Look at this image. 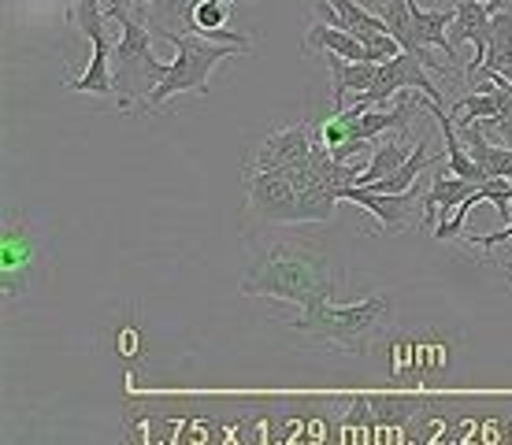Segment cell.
<instances>
[{
  "instance_id": "4",
  "label": "cell",
  "mask_w": 512,
  "mask_h": 445,
  "mask_svg": "<svg viewBox=\"0 0 512 445\" xmlns=\"http://www.w3.org/2000/svg\"><path fill=\"white\" fill-rule=\"evenodd\" d=\"M164 41L175 45V60L167 64V75L160 78V86L149 93L145 108H160L164 101L179 97V93H212V71L231 56H242V45H223V41H208L197 30H164Z\"/></svg>"
},
{
  "instance_id": "13",
  "label": "cell",
  "mask_w": 512,
  "mask_h": 445,
  "mask_svg": "<svg viewBox=\"0 0 512 445\" xmlns=\"http://www.w3.org/2000/svg\"><path fill=\"white\" fill-rule=\"evenodd\" d=\"M449 23H453V8H420V0H412V34H416V41H420L423 49H442L449 56V64L461 67V56L453 52V45H449Z\"/></svg>"
},
{
  "instance_id": "16",
  "label": "cell",
  "mask_w": 512,
  "mask_h": 445,
  "mask_svg": "<svg viewBox=\"0 0 512 445\" xmlns=\"http://www.w3.org/2000/svg\"><path fill=\"white\" fill-rule=\"evenodd\" d=\"M412 153H416V149H412L409 141H401V138L386 141V145H375V149H372V160H368V167L360 171V182H357V186H375L379 178H390L397 171V167L409 160Z\"/></svg>"
},
{
  "instance_id": "2",
  "label": "cell",
  "mask_w": 512,
  "mask_h": 445,
  "mask_svg": "<svg viewBox=\"0 0 512 445\" xmlns=\"http://www.w3.org/2000/svg\"><path fill=\"white\" fill-rule=\"evenodd\" d=\"M394 316V297L390 293H372L357 305H334L323 301L316 308H301L297 319H286V327L305 338H316L320 345H331L338 353L368 356L375 338L386 331Z\"/></svg>"
},
{
  "instance_id": "17",
  "label": "cell",
  "mask_w": 512,
  "mask_h": 445,
  "mask_svg": "<svg viewBox=\"0 0 512 445\" xmlns=\"http://www.w3.org/2000/svg\"><path fill=\"white\" fill-rule=\"evenodd\" d=\"M301 197V204H297V216H301V223H331L334 219V208H338V193L331 190V186H308V190L297 193Z\"/></svg>"
},
{
  "instance_id": "19",
  "label": "cell",
  "mask_w": 512,
  "mask_h": 445,
  "mask_svg": "<svg viewBox=\"0 0 512 445\" xmlns=\"http://www.w3.org/2000/svg\"><path fill=\"white\" fill-rule=\"evenodd\" d=\"M475 127L483 130V134H490V138H498L501 145H509V149H512V108H505V112L494 115V119H479Z\"/></svg>"
},
{
  "instance_id": "14",
  "label": "cell",
  "mask_w": 512,
  "mask_h": 445,
  "mask_svg": "<svg viewBox=\"0 0 512 445\" xmlns=\"http://www.w3.org/2000/svg\"><path fill=\"white\" fill-rule=\"evenodd\" d=\"M305 52H327V56H346V60H368V49L357 34H349L342 26H331L316 19L305 34Z\"/></svg>"
},
{
  "instance_id": "3",
  "label": "cell",
  "mask_w": 512,
  "mask_h": 445,
  "mask_svg": "<svg viewBox=\"0 0 512 445\" xmlns=\"http://www.w3.org/2000/svg\"><path fill=\"white\" fill-rule=\"evenodd\" d=\"M108 19L119 26V41L112 45V78H116V108L130 112L141 101L149 104V93L167 75V64L153 56V30L145 19L130 15V0H108Z\"/></svg>"
},
{
  "instance_id": "1",
  "label": "cell",
  "mask_w": 512,
  "mask_h": 445,
  "mask_svg": "<svg viewBox=\"0 0 512 445\" xmlns=\"http://www.w3.org/2000/svg\"><path fill=\"white\" fill-rule=\"evenodd\" d=\"M245 297H271L286 305L316 308L338 293L331 260L312 245L279 242L256 256L249 275L242 279Z\"/></svg>"
},
{
  "instance_id": "22",
  "label": "cell",
  "mask_w": 512,
  "mask_h": 445,
  "mask_svg": "<svg viewBox=\"0 0 512 445\" xmlns=\"http://www.w3.org/2000/svg\"><path fill=\"white\" fill-rule=\"evenodd\" d=\"M130 4H160V0H130Z\"/></svg>"
},
{
  "instance_id": "7",
  "label": "cell",
  "mask_w": 512,
  "mask_h": 445,
  "mask_svg": "<svg viewBox=\"0 0 512 445\" xmlns=\"http://www.w3.org/2000/svg\"><path fill=\"white\" fill-rule=\"evenodd\" d=\"M312 145H316V134H312L308 123H294V127L271 130L268 138L256 145L253 164L249 167H260V171H282V167L305 160V156L312 153Z\"/></svg>"
},
{
  "instance_id": "21",
  "label": "cell",
  "mask_w": 512,
  "mask_h": 445,
  "mask_svg": "<svg viewBox=\"0 0 512 445\" xmlns=\"http://www.w3.org/2000/svg\"><path fill=\"white\" fill-rule=\"evenodd\" d=\"M487 8L494 15H498V12H509L512 15V0H487Z\"/></svg>"
},
{
  "instance_id": "15",
  "label": "cell",
  "mask_w": 512,
  "mask_h": 445,
  "mask_svg": "<svg viewBox=\"0 0 512 445\" xmlns=\"http://www.w3.org/2000/svg\"><path fill=\"white\" fill-rule=\"evenodd\" d=\"M509 64H512V15L498 12L490 15V41H487V56H483V71L505 75ZM464 71H475V67H464Z\"/></svg>"
},
{
  "instance_id": "6",
  "label": "cell",
  "mask_w": 512,
  "mask_h": 445,
  "mask_svg": "<svg viewBox=\"0 0 512 445\" xmlns=\"http://www.w3.org/2000/svg\"><path fill=\"white\" fill-rule=\"evenodd\" d=\"M420 193H423L420 178H416L409 190H401V193H375V190H364V186H349V190H342V201H353V204H360L364 212H372L386 234H401V230L412 223V216H416Z\"/></svg>"
},
{
  "instance_id": "20",
  "label": "cell",
  "mask_w": 512,
  "mask_h": 445,
  "mask_svg": "<svg viewBox=\"0 0 512 445\" xmlns=\"http://www.w3.org/2000/svg\"><path fill=\"white\" fill-rule=\"evenodd\" d=\"M468 242L475 245V249H494V245H501V242H512V219L505 223L501 230H494V234H468Z\"/></svg>"
},
{
  "instance_id": "8",
  "label": "cell",
  "mask_w": 512,
  "mask_h": 445,
  "mask_svg": "<svg viewBox=\"0 0 512 445\" xmlns=\"http://www.w3.org/2000/svg\"><path fill=\"white\" fill-rule=\"evenodd\" d=\"M34 267V234L15 219L4 227L0 238V279H4V293H23L26 279Z\"/></svg>"
},
{
  "instance_id": "9",
  "label": "cell",
  "mask_w": 512,
  "mask_h": 445,
  "mask_svg": "<svg viewBox=\"0 0 512 445\" xmlns=\"http://www.w3.org/2000/svg\"><path fill=\"white\" fill-rule=\"evenodd\" d=\"M490 8L487 0H457L453 4V23H449V45L453 52L461 49L464 41L475 45V56L468 60V67H483V56H487V41H490Z\"/></svg>"
},
{
  "instance_id": "5",
  "label": "cell",
  "mask_w": 512,
  "mask_h": 445,
  "mask_svg": "<svg viewBox=\"0 0 512 445\" xmlns=\"http://www.w3.org/2000/svg\"><path fill=\"white\" fill-rule=\"evenodd\" d=\"M245 190H249V208L256 219L264 223H301L297 216V186L286 178V171H260L249 167L245 171Z\"/></svg>"
},
{
  "instance_id": "10",
  "label": "cell",
  "mask_w": 512,
  "mask_h": 445,
  "mask_svg": "<svg viewBox=\"0 0 512 445\" xmlns=\"http://www.w3.org/2000/svg\"><path fill=\"white\" fill-rule=\"evenodd\" d=\"M327 67H331L334 112L349 108V97L357 101V97H364V93H372L375 78H379V64H372V60H346V56H331Z\"/></svg>"
},
{
  "instance_id": "11",
  "label": "cell",
  "mask_w": 512,
  "mask_h": 445,
  "mask_svg": "<svg viewBox=\"0 0 512 445\" xmlns=\"http://www.w3.org/2000/svg\"><path fill=\"white\" fill-rule=\"evenodd\" d=\"M475 190H479V186L468 182V178L453 175V171H435V175H431V190L423 193V223L431 227L438 216L449 219V208L457 212Z\"/></svg>"
},
{
  "instance_id": "18",
  "label": "cell",
  "mask_w": 512,
  "mask_h": 445,
  "mask_svg": "<svg viewBox=\"0 0 512 445\" xmlns=\"http://www.w3.org/2000/svg\"><path fill=\"white\" fill-rule=\"evenodd\" d=\"M368 405H372V412L379 416V423H409L412 416H420L423 401L420 397L390 394V397H368Z\"/></svg>"
},
{
  "instance_id": "12",
  "label": "cell",
  "mask_w": 512,
  "mask_h": 445,
  "mask_svg": "<svg viewBox=\"0 0 512 445\" xmlns=\"http://www.w3.org/2000/svg\"><path fill=\"white\" fill-rule=\"evenodd\" d=\"M231 0H193V30L208 41H223V45H242L245 52L253 49L249 34L242 30H227V15H231Z\"/></svg>"
}]
</instances>
